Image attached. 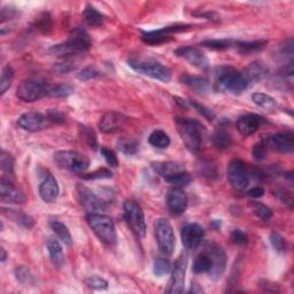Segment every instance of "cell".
<instances>
[{
	"mask_svg": "<svg viewBox=\"0 0 294 294\" xmlns=\"http://www.w3.org/2000/svg\"><path fill=\"white\" fill-rule=\"evenodd\" d=\"M250 88L252 86L243 71H238L233 67L222 66L215 70V89L221 92L239 95Z\"/></svg>",
	"mask_w": 294,
	"mask_h": 294,
	"instance_id": "1",
	"label": "cell"
},
{
	"mask_svg": "<svg viewBox=\"0 0 294 294\" xmlns=\"http://www.w3.org/2000/svg\"><path fill=\"white\" fill-rule=\"evenodd\" d=\"M175 123L177 131L187 149L193 153L199 152L207 134L202 123L198 120L187 117H176Z\"/></svg>",
	"mask_w": 294,
	"mask_h": 294,
	"instance_id": "2",
	"label": "cell"
},
{
	"mask_svg": "<svg viewBox=\"0 0 294 294\" xmlns=\"http://www.w3.org/2000/svg\"><path fill=\"white\" fill-rule=\"evenodd\" d=\"M91 38L84 29L76 28L70 33L69 40L60 44L53 45L49 52L52 55L59 57H71L81 55L91 47Z\"/></svg>",
	"mask_w": 294,
	"mask_h": 294,
	"instance_id": "3",
	"label": "cell"
},
{
	"mask_svg": "<svg viewBox=\"0 0 294 294\" xmlns=\"http://www.w3.org/2000/svg\"><path fill=\"white\" fill-rule=\"evenodd\" d=\"M86 221L101 242L109 246L116 244V229L112 219L101 213H92L88 214Z\"/></svg>",
	"mask_w": 294,
	"mask_h": 294,
	"instance_id": "4",
	"label": "cell"
},
{
	"mask_svg": "<svg viewBox=\"0 0 294 294\" xmlns=\"http://www.w3.org/2000/svg\"><path fill=\"white\" fill-rule=\"evenodd\" d=\"M128 64L134 71L151 77L153 80L165 82V83H168L171 80V70L158 61L130 59Z\"/></svg>",
	"mask_w": 294,
	"mask_h": 294,
	"instance_id": "5",
	"label": "cell"
},
{
	"mask_svg": "<svg viewBox=\"0 0 294 294\" xmlns=\"http://www.w3.org/2000/svg\"><path fill=\"white\" fill-rule=\"evenodd\" d=\"M123 215L134 234L139 238H144L146 234V223L144 211L137 202L132 200H127L123 204Z\"/></svg>",
	"mask_w": 294,
	"mask_h": 294,
	"instance_id": "6",
	"label": "cell"
},
{
	"mask_svg": "<svg viewBox=\"0 0 294 294\" xmlns=\"http://www.w3.org/2000/svg\"><path fill=\"white\" fill-rule=\"evenodd\" d=\"M54 162L59 168L74 172H84L90 166L89 159L76 151L55 152Z\"/></svg>",
	"mask_w": 294,
	"mask_h": 294,
	"instance_id": "7",
	"label": "cell"
},
{
	"mask_svg": "<svg viewBox=\"0 0 294 294\" xmlns=\"http://www.w3.org/2000/svg\"><path fill=\"white\" fill-rule=\"evenodd\" d=\"M156 240L161 252L165 255H171L176 245L175 233H173L172 225L167 219H158L154 223Z\"/></svg>",
	"mask_w": 294,
	"mask_h": 294,
	"instance_id": "8",
	"label": "cell"
},
{
	"mask_svg": "<svg viewBox=\"0 0 294 294\" xmlns=\"http://www.w3.org/2000/svg\"><path fill=\"white\" fill-rule=\"evenodd\" d=\"M16 97L25 103H33L47 97V84L41 82L27 80L17 86Z\"/></svg>",
	"mask_w": 294,
	"mask_h": 294,
	"instance_id": "9",
	"label": "cell"
},
{
	"mask_svg": "<svg viewBox=\"0 0 294 294\" xmlns=\"http://www.w3.org/2000/svg\"><path fill=\"white\" fill-rule=\"evenodd\" d=\"M249 177L248 167L243 161L233 160L229 163L228 180L236 191L243 192L247 189Z\"/></svg>",
	"mask_w": 294,
	"mask_h": 294,
	"instance_id": "10",
	"label": "cell"
},
{
	"mask_svg": "<svg viewBox=\"0 0 294 294\" xmlns=\"http://www.w3.org/2000/svg\"><path fill=\"white\" fill-rule=\"evenodd\" d=\"M205 250L207 254L209 255L211 267L209 270V277L213 281H218L222 277V275L224 273V270L226 267V254L224 249L222 248V246L211 243L208 244L205 247Z\"/></svg>",
	"mask_w": 294,
	"mask_h": 294,
	"instance_id": "11",
	"label": "cell"
},
{
	"mask_svg": "<svg viewBox=\"0 0 294 294\" xmlns=\"http://www.w3.org/2000/svg\"><path fill=\"white\" fill-rule=\"evenodd\" d=\"M261 142L267 149L282 154H290L294 151V134L292 132L272 134L262 138Z\"/></svg>",
	"mask_w": 294,
	"mask_h": 294,
	"instance_id": "12",
	"label": "cell"
},
{
	"mask_svg": "<svg viewBox=\"0 0 294 294\" xmlns=\"http://www.w3.org/2000/svg\"><path fill=\"white\" fill-rule=\"evenodd\" d=\"M191 26L189 25H176L160 29L156 31H149L143 33V41L149 45H161L172 40L171 35L176 32H183L189 30Z\"/></svg>",
	"mask_w": 294,
	"mask_h": 294,
	"instance_id": "13",
	"label": "cell"
},
{
	"mask_svg": "<svg viewBox=\"0 0 294 294\" xmlns=\"http://www.w3.org/2000/svg\"><path fill=\"white\" fill-rule=\"evenodd\" d=\"M77 197H79L81 206L83 207L89 214L103 213V211L107 209L106 202L104 200H101L100 198L95 195L92 191L83 185H80L77 187Z\"/></svg>",
	"mask_w": 294,
	"mask_h": 294,
	"instance_id": "14",
	"label": "cell"
},
{
	"mask_svg": "<svg viewBox=\"0 0 294 294\" xmlns=\"http://www.w3.org/2000/svg\"><path fill=\"white\" fill-rule=\"evenodd\" d=\"M185 271H186V259L185 257H180L173 264L171 269V277L166 288L167 293L180 294L184 291L185 285Z\"/></svg>",
	"mask_w": 294,
	"mask_h": 294,
	"instance_id": "15",
	"label": "cell"
},
{
	"mask_svg": "<svg viewBox=\"0 0 294 294\" xmlns=\"http://www.w3.org/2000/svg\"><path fill=\"white\" fill-rule=\"evenodd\" d=\"M50 120L46 115L38 112H28L22 114L17 120V124L21 129L28 132H38L46 129L50 125Z\"/></svg>",
	"mask_w": 294,
	"mask_h": 294,
	"instance_id": "16",
	"label": "cell"
},
{
	"mask_svg": "<svg viewBox=\"0 0 294 294\" xmlns=\"http://www.w3.org/2000/svg\"><path fill=\"white\" fill-rule=\"evenodd\" d=\"M175 54L180 57H183L186 61L198 69L207 70L209 68V60L205 55V53L198 47L193 46H182L175 51Z\"/></svg>",
	"mask_w": 294,
	"mask_h": 294,
	"instance_id": "17",
	"label": "cell"
},
{
	"mask_svg": "<svg viewBox=\"0 0 294 294\" xmlns=\"http://www.w3.org/2000/svg\"><path fill=\"white\" fill-rule=\"evenodd\" d=\"M182 243L187 249H194L199 246L205 237L202 226L197 223H190L182 229Z\"/></svg>",
	"mask_w": 294,
	"mask_h": 294,
	"instance_id": "18",
	"label": "cell"
},
{
	"mask_svg": "<svg viewBox=\"0 0 294 294\" xmlns=\"http://www.w3.org/2000/svg\"><path fill=\"white\" fill-rule=\"evenodd\" d=\"M125 121H127V117H125L122 113L115 112V110H109V112L105 113L103 117L100 119L98 127L101 132L113 133L121 129Z\"/></svg>",
	"mask_w": 294,
	"mask_h": 294,
	"instance_id": "19",
	"label": "cell"
},
{
	"mask_svg": "<svg viewBox=\"0 0 294 294\" xmlns=\"http://www.w3.org/2000/svg\"><path fill=\"white\" fill-rule=\"evenodd\" d=\"M187 195L181 187H173L167 197V206L172 215H182L187 208Z\"/></svg>",
	"mask_w": 294,
	"mask_h": 294,
	"instance_id": "20",
	"label": "cell"
},
{
	"mask_svg": "<svg viewBox=\"0 0 294 294\" xmlns=\"http://www.w3.org/2000/svg\"><path fill=\"white\" fill-rule=\"evenodd\" d=\"M0 197H2L3 202H7V204H16L20 205L26 202L27 198L25 193L13 184L11 180H6L3 178L2 185H0Z\"/></svg>",
	"mask_w": 294,
	"mask_h": 294,
	"instance_id": "21",
	"label": "cell"
},
{
	"mask_svg": "<svg viewBox=\"0 0 294 294\" xmlns=\"http://www.w3.org/2000/svg\"><path fill=\"white\" fill-rule=\"evenodd\" d=\"M266 122L262 116L257 114H247L239 117L237 121V129L243 136H250L258 131V129L261 127V124Z\"/></svg>",
	"mask_w": 294,
	"mask_h": 294,
	"instance_id": "22",
	"label": "cell"
},
{
	"mask_svg": "<svg viewBox=\"0 0 294 294\" xmlns=\"http://www.w3.org/2000/svg\"><path fill=\"white\" fill-rule=\"evenodd\" d=\"M152 167L154 171L159 173L161 177L166 180V182H169L171 178L176 177L180 173L185 172V167L177 162L171 161H160V162H153Z\"/></svg>",
	"mask_w": 294,
	"mask_h": 294,
	"instance_id": "23",
	"label": "cell"
},
{
	"mask_svg": "<svg viewBox=\"0 0 294 294\" xmlns=\"http://www.w3.org/2000/svg\"><path fill=\"white\" fill-rule=\"evenodd\" d=\"M40 195L43 200L49 204L55 201L59 195V185L51 173H47L44 180L42 181L40 185Z\"/></svg>",
	"mask_w": 294,
	"mask_h": 294,
	"instance_id": "24",
	"label": "cell"
},
{
	"mask_svg": "<svg viewBox=\"0 0 294 294\" xmlns=\"http://www.w3.org/2000/svg\"><path fill=\"white\" fill-rule=\"evenodd\" d=\"M243 74L245 75L246 80L248 81L249 85L253 86L266 79L268 76V68L261 61H254L248 65V67H246L243 70Z\"/></svg>",
	"mask_w": 294,
	"mask_h": 294,
	"instance_id": "25",
	"label": "cell"
},
{
	"mask_svg": "<svg viewBox=\"0 0 294 294\" xmlns=\"http://www.w3.org/2000/svg\"><path fill=\"white\" fill-rule=\"evenodd\" d=\"M47 249H49L51 261L53 263V266L57 269H61L65 264V254L64 249H62V246L60 242L55 238L50 237L47 239Z\"/></svg>",
	"mask_w": 294,
	"mask_h": 294,
	"instance_id": "26",
	"label": "cell"
},
{
	"mask_svg": "<svg viewBox=\"0 0 294 294\" xmlns=\"http://www.w3.org/2000/svg\"><path fill=\"white\" fill-rule=\"evenodd\" d=\"M180 80L183 84L190 86L194 92L199 93V94H206L209 91L208 81H206L205 79H201V77L191 76V75L185 74V75H182Z\"/></svg>",
	"mask_w": 294,
	"mask_h": 294,
	"instance_id": "27",
	"label": "cell"
},
{
	"mask_svg": "<svg viewBox=\"0 0 294 294\" xmlns=\"http://www.w3.org/2000/svg\"><path fill=\"white\" fill-rule=\"evenodd\" d=\"M50 226H51V229L54 231L57 239H60L61 243H64L67 246L73 245V238H71L68 226L65 225L62 222L56 221V220L50 221Z\"/></svg>",
	"mask_w": 294,
	"mask_h": 294,
	"instance_id": "28",
	"label": "cell"
},
{
	"mask_svg": "<svg viewBox=\"0 0 294 294\" xmlns=\"http://www.w3.org/2000/svg\"><path fill=\"white\" fill-rule=\"evenodd\" d=\"M82 16H83V21L85 22V25L92 28L100 27L105 20L103 14L99 13L97 9L92 6H86Z\"/></svg>",
	"mask_w": 294,
	"mask_h": 294,
	"instance_id": "29",
	"label": "cell"
},
{
	"mask_svg": "<svg viewBox=\"0 0 294 294\" xmlns=\"http://www.w3.org/2000/svg\"><path fill=\"white\" fill-rule=\"evenodd\" d=\"M268 41H255V42H249V43H243V42H237V50L242 54H252V53L261 52L264 47L267 46Z\"/></svg>",
	"mask_w": 294,
	"mask_h": 294,
	"instance_id": "30",
	"label": "cell"
},
{
	"mask_svg": "<svg viewBox=\"0 0 294 294\" xmlns=\"http://www.w3.org/2000/svg\"><path fill=\"white\" fill-rule=\"evenodd\" d=\"M116 147L120 152H122L125 155H134L139 149V144L134 138L122 137L117 141Z\"/></svg>",
	"mask_w": 294,
	"mask_h": 294,
	"instance_id": "31",
	"label": "cell"
},
{
	"mask_svg": "<svg viewBox=\"0 0 294 294\" xmlns=\"http://www.w3.org/2000/svg\"><path fill=\"white\" fill-rule=\"evenodd\" d=\"M211 141L215 147H218L219 149H225L230 147L231 143H232V139L229 132L226 131L224 128H220L214 132L213 137H211Z\"/></svg>",
	"mask_w": 294,
	"mask_h": 294,
	"instance_id": "32",
	"label": "cell"
},
{
	"mask_svg": "<svg viewBox=\"0 0 294 294\" xmlns=\"http://www.w3.org/2000/svg\"><path fill=\"white\" fill-rule=\"evenodd\" d=\"M148 143L156 148H167L170 145V138L162 130H155L149 134Z\"/></svg>",
	"mask_w": 294,
	"mask_h": 294,
	"instance_id": "33",
	"label": "cell"
},
{
	"mask_svg": "<svg viewBox=\"0 0 294 294\" xmlns=\"http://www.w3.org/2000/svg\"><path fill=\"white\" fill-rule=\"evenodd\" d=\"M74 89L67 84H47V97L64 98L73 93Z\"/></svg>",
	"mask_w": 294,
	"mask_h": 294,
	"instance_id": "34",
	"label": "cell"
},
{
	"mask_svg": "<svg viewBox=\"0 0 294 294\" xmlns=\"http://www.w3.org/2000/svg\"><path fill=\"white\" fill-rule=\"evenodd\" d=\"M15 277L17 279V282L23 286H32L35 285L36 278L31 273L30 270H29L25 266H17L15 268Z\"/></svg>",
	"mask_w": 294,
	"mask_h": 294,
	"instance_id": "35",
	"label": "cell"
},
{
	"mask_svg": "<svg viewBox=\"0 0 294 294\" xmlns=\"http://www.w3.org/2000/svg\"><path fill=\"white\" fill-rule=\"evenodd\" d=\"M211 267V262H210V259H209V255L207 254L206 250H204L201 254L198 255L195 258L194 262H193V271L195 273H205L209 272Z\"/></svg>",
	"mask_w": 294,
	"mask_h": 294,
	"instance_id": "36",
	"label": "cell"
},
{
	"mask_svg": "<svg viewBox=\"0 0 294 294\" xmlns=\"http://www.w3.org/2000/svg\"><path fill=\"white\" fill-rule=\"evenodd\" d=\"M202 46L208 47L211 50H226L231 49V47H236L237 42L233 40H207L201 43Z\"/></svg>",
	"mask_w": 294,
	"mask_h": 294,
	"instance_id": "37",
	"label": "cell"
},
{
	"mask_svg": "<svg viewBox=\"0 0 294 294\" xmlns=\"http://www.w3.org/2000/svg\"><path fill=\"white\" fill-rule=\"evenodd\" d=\"M14 80V69L11 66H5L2 71V79H0V94L4 95L6 91L11 88Z\"/></svg>",
	"mask_w": 294,
	"mask_h": 294,
	"instance_id": "38",
	"label": "cell"
},
{
	"mask_svg": "<svg viewBox=\"0 0 294 294\" xmlns=\"http://www.w3.org/2000/svg\"><path fill=\"white\" fill-rule=\"evenodd\" d=\"M0 168L5 175H8L9 177L14 175V159L5 149H3L0 154Z\"/></svg>",
	"mask_w": 294,
	"mask_h": 294,
	"instance_id": "39",
	"label": "cell"
},
{
	"mask_svg": "<svg viewBox=\"0 0 294 294\" xmlns=\"http://www.w3.org/2000/svg\"><path fill=\"white\" fill-rule=\"evenodd\" d=\"M171 269H172V266L169 260L165 259V258H159L155 260V262H154L153 272L155 276L162 277V276H165V275L170 273Z\"/></svg>",
	"mask_w": 294,
	"mask_h": 294,
	"instance_id": "40",
	"label": "cell"
},
{
	"mask_svg": "<svg viewBox=\"0 0 294 294\" xmlns=\"http://www.w3.org/2000/svg\"><path fill=\"white\" fill-rule=\"evenodd\" d=\"M252 210L258 218L263 222H269L272 218V211L268 206L261 204V202H252Z\"/></svg>",
	"mask_w": 294,
	"mask_h": 294,
	"instance_id": "41",
	"label": "cell"
},
{
	"mask_svg": "<svg viewBox=\"0 0 294 294\" xmlns=\"http://www.w3.org/2000/svg\"><path fill=\"white\" fill-rule=\"evenodd\" d=\"M252 101L255 105L260 106V107L268 108V109L275 108L277 106L276 100L266 93H254L252 95Z\"/></svg>",
	"mask_w": 294,
	"mask_h": 294,
	"instance_id": "42",
	"label": "cell"
},
{
	"mask_svg": "<svg viewBox=\"0 0 294 294\" xmlns=\"http://www.w3.org/2000/svg\"><path fill=\"white\" fill-rule=\"evenodd\" d=\"M270 243H271L272 247L279 253H285L288 248L287 242L278 232H272L270 234Z\"/></svg>",
	"mask_w": 294,
	"mask_h": 294,
	"instance_id": "43",
	"label": "cell"
},
{
	"mask_svg": "<svg viewBox=\"0 0 294 294\" xmlns=\"http://www.w3.org/2000/svg\"><path fill=\"white\" fill-rule=\"evenodd\" d=\"M85 283H86V285H88L90 288H93V290L103 291V290H107L108 288V282L106 281L105 278L99 277V276H90L88 279H86Z\"/></svg>",
	"mask_w": 294,
	"mask_h": 294,
	"instance_id": "44",
	"label": "cell"
},
{
	"mask_svg": "<svg viewBox=\"0 0 294 294\" xmlns=\"http://www.w3.org/2000/svg\"><path fill=\"white\" fill-rule=\"evenodd\" d=\"M76 68L77 67L74 62H71L69 60H65L62 62H59V64H55L52 67V70L56 74H68V73H71V71H75Z\"/></svg>",
	"mask_w": 294,
	"mask_h": 294,
	"instance_id": "45",
	"label": "cell"
},
{
	"mask_svg": "<svg viewBox=\"0 0 294 294\" xmlns=\"http://www.w3.org/2000/svg\"><path fill=\"white\" fill-rule=\"evenodd\" d=\"M189 104L192 106V107H194L195 110H198V113L201 114L206 120H208V121H213V120L215 119V114L211 112L209 108H207L206 106L197 103V101H194V100L189 101Z\"/></svg>",
	"mask_w": 294,
	"mask_h": 294,
	"instance_id": "46",
	"label": "cell"
},
{
	"mask_svg": "<svg viewBox=\"0 0 294 294\" xmlns=\"http://www.w3.org/2000/svg\"><path fill=\"white\" fill-rule=\"evenodd\" d=\"M100 153H101V155L104 156L106 162H107L110 167H112V168L119 167L117 156H116V154H115V153L112 151V149H108L107 147H104V146H103V147L100 148Z\"/></svg>",
	"mask_w": 294,
	"mask_h": 294,
	"instance_id": "47",
	"label": "cell"
},
{
	"mask_svg": "<svg viewBox=\"0 0 294 294\" xmlns=\"http://www.w3.org/2000/svg\"><path fill=\"white\" fill-rule=\"evenodd\" d=\"M35 27L37 28V30H40L42 32L49 31L52 27L51 17L49 14H42V15L36 20Z\"/></svg>",
	"mask_w": 294,
	"mask_h": 294,
	"instance_id": "48",
	"label": "cell"
},
{
	"mask_svg": "<svg viewBox=\"0 0 294 294\" xmlns=\"http://www.w3.org/2000/svg\"><path fill=\"white\" fill-rule=\"evenodd\" d=\"M81 131H82V136H83V139L86 143H88V145L91 148L97 147V137H95V134L92 130L89 129V128L82 127Z\"/></svg>",
	"mask_w": 294,
	"mask_h": 294,
	"instance_id": "49",
	"label": "cell"
},
{
	"mask_svg": "<svg viewBox=\"0 0 294 294\" xmlns=\"http://www.w3.org/2000/svg\"><path fill=\"white\" fill-rule=\"evenodd\" d=\"M82 177H83L84 180H88V181H91V180H105V178H110V177H112V172H110L108 169H105V168H103V169H98V170H95L93 172L88 173V175H83Z\"/></svg>",
	"mask_w": 294,
	"mask_h": 294,
	"instance_id": "50",
	"label": "cell"
},
{
	"mask_svg": "<svg viewBox=\"0 0 294 294\" xmlns=\"http://www.w3.org/2000/svg\"><path fill=\"white\" fill-rule=\"evenodd\" d=\"M293 55V41L288 40L283 43V45L279 46L278 49V56H282L283 59H285L286 56L292 57Z\"/></svg>",
	"mask_w": 294,
	"mask_h": 294,
	"instance_id": "51",
	"label": "cell"
},
{
	"mask_svg": "<svg viewBox=\"0 0 294 294\" xmlns=\"http://www.w3.org/2000/svg\"><path fill=\"white\" fill-rule=\"evenodd\" d=\"M100 76V73L98 70H95L92 67H89V68H85L81 71V73L77 75L79 80L81 81H90V80H94L98 79Z\"/></svg>",
	"mask_w": 294,
	"mask_h": 294,
	"instance_id": "52",
	"label": "cell"
},
{
	"mask_svg": "<svg viewBox=\"0 0 294 294\" xmlns=\"http://www.w3.org/2000/svg\"><path fill=\"white\" fill-rule=\"evenodd\" d=\"M14 220H15L17 223L26 226V228L28 229H31L33 226V223H35V222H33V219L30 218V216L27 214H23V213H17V211H15V218H14Z\"/></svg>",
	"mask_w": 294,
	"mask_h": 294,
	"instance_id": "53",
	"label": "cell"
},
{
	"mask_svg": "<svg viewBox=\"0 0 294 294\" xmlns=\"http://www.w3.org/2000/svg\"><path fill=\"white\" fill-rule=\"evenodd\" d=\"M231 240L237 245H245L248 242V238L244 231L236 229L232 231V232H231Z\"/></svg>",
	"mask_w": 294,
	"mask_h": 294,
	"instance_id": "54",
	"label": "cell"
},
{
	"mask_svg": "<svg viewBox=\"0 0 294 294\" xmlns=\"http://www.w3.org/2000/svg\"><path fill=\"white\" fill-rule=\"evenodd\" d=\"M268 149L266 148V146L263 145L262 142L258 143L257 145L253 147V156L257 161H262L264 158H266V154H267Z\"/></svg>",
	"mask_w": 294,
	"mask_h": 294,
	"instance_id": "55",
	"label": "cell"
},
{
	"mask_svg": "<svg viewBox=\"0 0 294 294\" xmlns=\"http://www.w3.org/2000/svg\"><path fill=\"white\" fill-rule=\"evenodd\" d=\"M46 116L49 117L50 122H54V123H65L66 122L65 115L56 109H50L49 112H47Z\"/></svg>",
	"mask_w": 294,
	"mask_h": 294,
	"instance_id": "56",
	"label": "cell"
},
{
	"mask_svg": "<svg viewBox=\"0 0 294 294\" xmlns=\"http://www.w3.org/2000/svg\"><path fill=\"white\" fill-rule=\"evenodd\" d=\"M275 195L277 198H279L284 204H288V205H292V195L290 192H287L285 189H277L275 191Z\"/></svg>",
	"mask_w": 294,
	"mask_h": 294,
	"instance_id": "57",
	"label": "cell"
},
{
	"mask_svg": "<svg viewBox=\"0 0 294 294\" xmlns=\"http://www.w3.org/2000/svg\"><path fill=\"white\" fill-rule=\"evenodd\" d=\"M16 11L14 7H3L2 12H0V18H2V22H5L7 20H11L13 16H15Z\"/></svg>",
	"mask_w": 294,
	"mask_h": 294,
	"instance_id": "58",
	"label": "cell"
},
{
	"mask_svg": "<svg viewBox=\"0 0 294 294\" xmlns=\"http://www.w3.org/2000/svg\"><path fill=\"white\" fill-rule=\"evenodd\" d=\"M248 195L254 198V199H259V198H262L264 195V190L261 186H255L253 189H250L248 191Z\"/></svg>",
	"mask_w": 294,
	"mask_h": 294,
	"instance_id": "59",
	"label": "cell"
},
{
	"mask_svg": "<svg viewBox=\"0 0 294 294\" xmlns=\"http://www.w3.org/2000/svg\"><path fill=\"white\" fill-rule=\"evenodd\" d=\"M190 293H197V294H200V293H204V288H202L199 284H197V283H193L191 285V288H190Z\"/></svg>",
	"mask_w": 294,
	"mask_h": 294,
	"instance_id": "60",
	"label": "cell"
},
{
	"mask_svg": "<svg viewBox=\"0 0 294 294\" xmlns=\"http://www.w3.org/2000/svg\"><path fill=\"white\" fill-rule=\"evenodd\" d=\"M0 250H2V262H5L7 259V253H6V250H5L4 247L0 248Z\"/></svg>",
	"mask_w": 294,
	"mask_h": 294,
	"instance_id": "61",
	"label": "cell"
}]
</instances>
